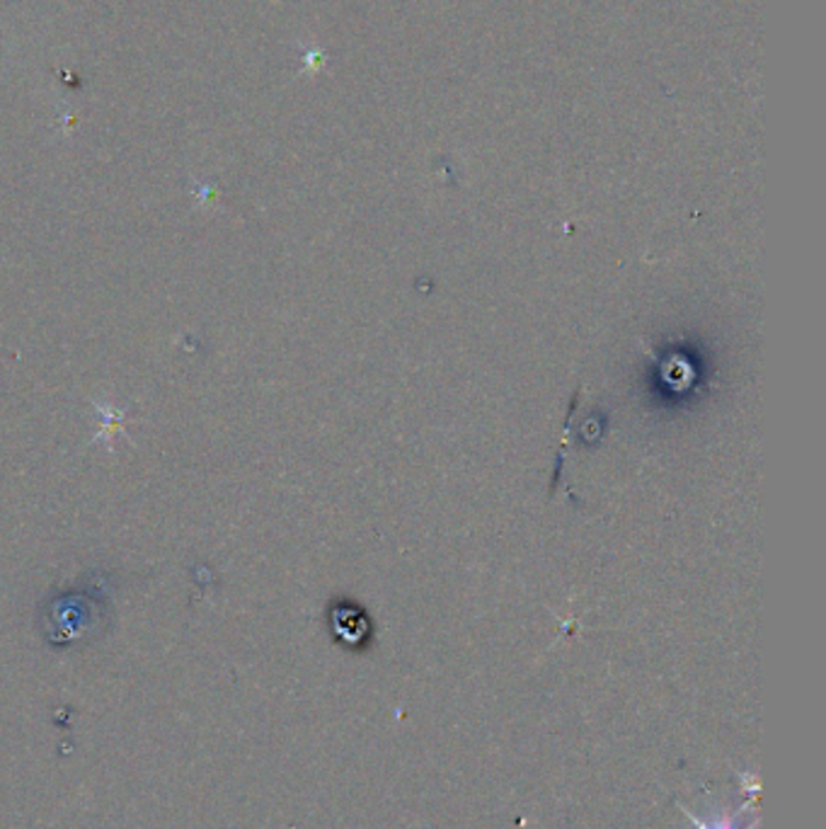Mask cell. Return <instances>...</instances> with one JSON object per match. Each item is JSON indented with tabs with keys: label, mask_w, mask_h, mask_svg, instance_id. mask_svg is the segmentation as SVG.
Returning a JSON list of instances; mask_svg holds the SVG:
<instances>
[{
	"label": "cell",
	"mask_w": 826,
	"mask_h": 829,
	"mask_svg": "<svg viewBox=\"0 0 826 829\" xmlns=\"http://www.w3.org/2000/svg\"><path fill=\"white\" fill-rule=\"evenodd\" d=\"M688 817H691V815H688ZM691 822H694L698 829H734V825L730 822V817H722V820H718V822H710V825L700 822V820H698V817H691Z\"/></svg>",
	"instance_id": "obj_1"
}]
</instances>
